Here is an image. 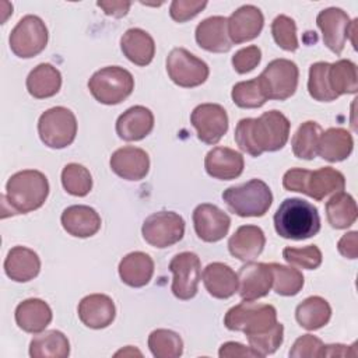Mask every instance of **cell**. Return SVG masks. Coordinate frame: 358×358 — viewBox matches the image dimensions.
<instances>
[{
    "label": "cell",
    "mask_w": 358,
    "mask_h": 358,
    "mask_svg": "<svg viewBox=\"0 0 358 358\" xmlns=\"http://www.w3.org/2000/svg\"><path fill=\"white\" fill-rule=\"evenodd\" d=\"M203 282L208 294L218 299L232 296L239 288L238 274L228 264L220 262L210 263L204 268Z\"/></svg>",
    "instance_id": "obj_27"
},
{
    "label": "cell",
    "mask_w": 358,
    "mask_h": 358,
    "mask_svg": "<svg viewBox=\"0 0 358 358\" xmlns=\"http://www.w3.org/2000/svg\"><path fill=\"white\" fill-rule=\"evenodd\" d=\"M78 317L90 329L108 327L116 315V308L105 294H91L84 296L78 303Z\"/></svg>",
    "instance_id": "obj_21"
},
{
    "label": "cell",
    "mask_w": 358,
    "mask_h": 358,
    "mask_svg": "<svg viewBox=\"0 0 358 358\" xmlns=\"http://www.w3.org/2000/svg\"><path fill=\"white\" fill-rule=\"evenodd\" d=\"M143 238L154 248L164 249L179 242L185 235V221L173 211H158L148 215L141 227Z\"/></svg>",
    "instance_id": "obj_11"
},
{
    "label": "cell",
    "mask_w": 358,
    "mask_h": 358,
    "mask_svg": "<svg viewBox=\"0 0 358 358\" xmlns=\"http://www.w3.org/2000/svg\"><path fill=\"white\" fill-rule=\"evenodd\" d=\"M190 122L199 140L210 145L217 144L228 130L227 110L218 103L197 105L190 115Z\"/></svg>",
    "instance_id": "obj_14"
},
{
    "label": "cell",
    "mask_w": 358,
    "mask_h": 358,
    "mask_svg": "<svg viewBox=\"0 0 358 358\" xmlns=\"http://www.w3.org/2000/svg\"><path fill=\"white\" fill-rule=\"evenodd\" d=\"M316 24L322 31L324 45L336 55H340L344 49L345 41L348 39V29L351 24L348 14L341 8L329 7L317 14Z\"/></svg>",
    "instance_id": "obj_16"
},
{
    "label": "cell",
    "mask_w": 358,
    "mask_h": 358,
    "mask_svg": "<svg viewBox=\"0 0 358 358\" xmlns=\"http://www.w3.org/2000/svg\"><path fill=\"white\" fill-rule=\"evenodd\" d=\"M39 256L25 246H14L4 260V271L7 277L17 282H27L35 278L39 274Z\"/></svg>",
    "instance_id": "obj_26"
},
{
    "label": "cell",
    "mask_w": 358,
    "mask_h": 358,
    "mask_svg": "<svg viewBox=\"0 0 358 358\" xmlns=\"http://www.w3.org/2000/svg\"><path fill=\"white\" fill-rule=\"evenodd\" d=\"M206 6H207V1L173 0L169 7V14L173 21L185 22V21L196 17Z\"/></svg>",
    "instance_id": "obj_48"
},
{
    "label": "cell",
    "mask_w": 358,
    "mask_h": 358,
    "mask_svg": "<svg viewBox=\"0 0 358 358\" xmlns=\"http://www.w3.org/2000/svg\"><path fill=\"white\" fill-rule=\"evenodd\" d=\"M331 308L322 296H309L303 299L295 309V319L301 327L306 330H317L329 323Z\"/></svg>",
    "instance_id": "obj_33"
},
{
    "label": "cell",
    "mask_w": 358,
    "mask_h": 358,
    "mask_svg": "<svg viewBox=\"0 0 358 358\" xmlns=\"http://www.w3.org/2000/svg\"><path fill=\"white\" fill-rule=\"evenodd\" d=\"M154 274V262L144 252H131L119 263V275L124 284L133 288L144 287Z\"/></svg>",
    "instance_id": "obj_31"
},
{
    "label": "cell",
    "mask_w": 358,
    "mask_h": 358,
    "mask_svg": "<svg viewBox=\"0 0 358 358\" xmlns=\"http://www.w3.org/2000/svg\"><path fill=\"white\" fill-rule=\"evenodd\" d=\"M48 36L45 22L38 15L28 14L13 28L8 38L10 49L15 56L29 59L39 55L46 48Z\"/></svg>",
    "instance_id": "obj_9"
},
{
    "label": "cell",
    "mask_w": 358,
    "mask_h": 358,
    "mask_svg": "<svg viewBox=\"0 0 358 358\" xmlns=\"http://www.w3.org/2000/svg\"><path fill=\"white\" fill-rule=\"evenodd\" d=\"M267 99L284 101L294 95L298 87V66L288 59L271 60L257 77Z\"/></svg>",
    "instance_id": "obj_10"
},
{
    "label": "cell",
    "mask_w": 358,
    "mask_h": 358,
    "mask_svg": "<svg viewBox=\"0 0 358 358\" xmlns=\"http://www.w3.org/2000/svg\"><path fill=\"white\" fill-rule=\"evenodd\" d=\"M220 358H234V357H252V358H262V355L253 350L252 347H246L236 341H227L220 347L218 351Z\"/></svg>",
    "instance_id": "obj_49"
},
{
    "label": "cell",
    "mask_w": 358,
    "mask_h": 358,
    "mask_svg": "<svg viewBox=\"0 0 358 358\" xmlns=\"http://www.w3.org/2000/svg\"><path fill=\"white\" fill-rule=\"evenodd\" d=\"M358 215L354 197L345 192H337L326 203V217L329 224L336 229L351 227Z\"/></svg>",
    "instance_id": "obj_35"
},
{
    "label": "cell",
    "mask_w": 358,
    "mask_h": 358,
    "mask_svg": "<svg viewBox=\"0 0 358 358\" xmlns=\"http://www.w3.org/2000/svg\"><path fill=\"white\" fill-rule=\"evenodd\" d=\"M275 232L285 239L302 241L315 236L320 231L317 208L302 199H285L274 214Z\"/></svg>",
    "instance_id": "obj_3"
},
{
    "label": "cell",
    "mask_w": 358,
    "mask_h": 358,
    "mask_svg": "<svg viewBox=\"0 0 358 358\" xmlns=\"http://www.w3.org/2000/svg\"><path fill=\"white\" fill-rule=\"evenodd\" d=\"M354 148V140L348 130L343 127H330L319 137L317 154L329 162H340L350 157Z\"/></svg>",
    "instance_id": "obj_30"
},
{
    "label": "cell",
    "mask_w": 358,
    "mask_h": 358,
    "mask_svg": "<svg viewBox=\"0 0 358 358\" xmlns=\"http://www.w3.org/2000/svg\"><path fill=\"white\" fill-rule=\"evenodd\" d=\"M222 200L239 217H262L273 203V193L266 182L250 179L246 183L225 189Z\"/></svg>",
    "instance_id": "obj_5"
},
{
    "label": "cell",
    "mask_w": 358,
    "mask_h": 358,
    "mask_svg": "<svg viewBox=\"0 0 358 358\" xmlns=\"http://www.w3.org/2000/svg\"><path fill=\"white\" fill-rule=\"evenodd\" d=\"M70 354V343L59 330H48L35 336L29 343L32 358H66Z\"/></svg>",
    "instance_id": "obj_34"
},
{
    "label": "cell",
    "mask_w": 358,
    "mask_h": 358,
    "mask_svg": "<svg viewBox=\"0 0 358 358\" xmlns=\"http://www.w3.org/2000/svg\"><path fill=\"white\" fill-rule=\"evenodd\" d=\"M262 60V50L255 46H246L239 49L234 56H232V66L234 70L239 74H245L252 71Z\"/></svg>",
    "instance_id": "obj_46"
},
{
    "label": "cell",
    "mask_w": 358,
    "mask_h": 358,
    "mask_svg": "<svg viewBox=\"0 0 358 358\" xmlns=\"http://www.w3.org/2000/svg\"><path fill=\"white\" fill-rule=\"evenodd\" d=\"M323 341L312 334H303L295 340L292 348L289 350L291 358H315L320 357V350Z\"/></svg>",
    "instance_id": "obj_47"
},
{
    "label": "cell",
    "mask_w": 358,
    "mask_h": 358,
    "mask_svg": "<svg viewBox=\"0 0 358 358\" xmlns=\"http://www.w3.org/2000/svg\"><path fill=\"white\" fill-rule=\"evenodd\" d=\"M282 338H284V326L278 322L264 333L248 336V341L250 347L256 350L262 357L275 352L277 348L281 345Z\"/></svg>",
    "instance_id": "obj_45"
},
{
    "label": "cell",
    "mask_w": 358,
    "mask_h": 358,
    "mask_svg": "<svg viewBox=\"0 0 358 358\" xmlns=\"http://www.w3.org/2000/svg\"><path fill=\"white\" fill-rule=\"evenodd\" d=\"M357 351L354 345L344 344H327L320 350V357H355Z\"/></svg>",
    "instance_id": "obj_52"
},
{
    "label": "cell",
    "mask_w": 358,
    "mask_h": 358,
    "mask_svg": "<svg viewBox=\"0 0 358 358\" xmlns=\"http://www.w3.org/2000/svg\"><path fill=\"white\" fill-rule=\"evenodd\" d=\"M239 295L243 301H256L268 294L273 285V271L267 263L249 262L238 271Z\"/></svg>",
    "instance_id": "obj_17"
},
{
    "label": "cell",
    "mask_w": 358,
    "mask_h": 358,
    "mask_svg": "<svg viewBox=\"0 0 358 358\" xmlns=\"http://www.w3.org/2000/svg\"><path fill=\"white\" fill-rule=\"evenodd\" d=\"M62 87V74L60 71L49 64L41 63L27 77V90L28 92L38 99L50 98L59 92Z\"/></svg>",
    "instance_id": "obj_32"
},
{
    "label": "cell",
    "mask_w": 358,
    "mask_h": 358,
    "mask_svg": "<svg viewBox=\"0 0 358 358\" xmlns=\"http://www.w3.org/2000/svg\"><path fill=\"white\" fill-rule=\"evenodd\" d=\"M275 323V308L268 303H255L253 301H243L232 306L224 317V324L228 330L243 331L246 337L264 333Z\"/></svg>",
    "instance_id": "obj_6"
},
{
    "label": "cell",
    "mask_w": 358,
    "mask_h": 358,
    "mask_svg": "<svg viewBox=\"0 0 358 358\" xmlns=\"http://www.w3.org/2000/svg\"><path fill=\"white\" fill-rule=\"evenodd\" d=\"M148 348L155 358H178L183 352V341L172 330L157 329L148 336Z\"/></svg>",
    "instance_id": "obj_38"
},
{
    "label": "cell",
    "mask_w": 358,
    "mask_h": 358,
    "mask_svg": "<svg viewBox=\"0 0 358 358\" xmlns=\"http://www.w3.org/2000/svg\"><path fill=\"white\" fill-rule=\"evenodd\" d=\"M154 127L152 112L141 105L124 110L116 120V133L124 141H138L147 137Z\"/></svg>",
    "instance_id": "obj_22"
},
{
    "label": "cell",
    "mask_w": 358,
    "mask_h": 358,
    "mask_svg": "<svg viewBox=\"0 0 358 358\" xmlns=\"http://www.w3.org/2000/svg\"><path fill=\"white\" fill-rule=\"evenodd\" d=\"M337 249L340 255L347 259H357L358 257V232L351 231L343 235L337 243Z\"/></svg>",
    "instance_id": "obj_50"
},
{
    "label": "cell",
    "mask_w": 358,
    "mask_h": 358,
    "mask_svg": "<svg viewBox=\"0 0 358 358\" xmlns=\"http://www.w3.org/2000/svg\"><path fill=\"white\" fill-rule=\"evenodd\" d=\"M271 34L275 43L288 52H294L298 49V38H296V25L295 21L288 15H277L271 22Z\"/></svg>",
    "instance_id": "obj_43"
},
{
    "label": "cell",
    "mask_w": 358,
    "mask_h": 358,
    "mask_svg": "<svg viewBox=\"0 0 358 358\" xmlns=\"http://www.w3.org/2000/svg\"><path fill=\"white\" fill-rule=\"evenodd\" d=\"M88 88L98 102L103 105H117L133 92L134 78L131 73L123 67L108 66L91 76Z\"/></svg>",
    "instance_id": "obj_7"
},
{
    "label": "cell",
    "mask_w": 358,
    "mask_h": 358,
    "mask_svg": "<svg viewBox=\"0 0 358 358\" xmlns=\"http://www.w3.org/2000/svg\"><path fill=\"white\" fill-rule=\"evenodd\" d=\"M166 71L169 78L183 88L201 85L210 73L207 63L185 48H175L169 52L166 57Z\"/></svg>",
    "instance_id": "obj_12"
},
{
    "label": "cell",
    "mask_w": 358,
    "mask_h": 358,
    "mask_svg": "<svg viewBox=\"0 0 358 358\" xmlns=\"http://www.w3.org/2000/svg\"><path fill=\"white\" fill-rule=\"evenodd\" d=\"M263 24L264 17L256 6H242L228 18V36L232 43L252 41L262 32Z\"/></svg>",
    "instance_id": "obj_18"
},
{
    "label": "cell",
    "mask_w": 358,
    "mask_h": 358,
    "mask_svg": "<svg viewBox=\"0 0 358 358\" xmlns=\"http://www.w3.org/2000/svg\"><path fill=\"white\" fill-rule=\"evenodd\" d=\"M245 161L241 152L228 147H215L204 158V168L211 178L232 180L243 172Z\"/></svg>",
    "instance_id": "obj_20"
},
{
    "label": "cell",
    "mask_w": 358,
    "mask_h": 358,
    "mask_svg": "<svg viewBox=\"0 0 358 358\" xmlns=\"http://www.w3.org/2000/svg\"><path fill=\"white\" fill-rule=\"evenodd\" d=\"M169 270L173 274L172 292L178 299L187 301L197 294L201 275V263L196 253L182 252L172 257Z\"/></svg>",
    "instance_id": "obj_13"
},
{
    "label": "cell",
    "mask_w": 358,
    "mask_h": 358,
    "mask_svg": "<svg viewBox=\"0 0 358 358\" xmlns=\"http://www.w3.org/2000/svg\"><path fill=\"white\" fill-rule=\"evenodd\" d=\"M320 134L322 127L319 123L313 120L302 123L291 140L294 155L301 159H313L317 155V144Z\"/></svg>",
    "instance_id": "obj_37"
},
{
    "label": "cell",
    "mask_w": 358,
    "mask_h": 358,
    "mask_svg": "<svg viewBox=\"0 0 358 358\" xmlns=\"http://www.w3.org/2000/svg\"><path fill=\"white\" fill-rule=\"evenodd\" d=\"M96 6L103 10L106 15H112L115 18L124 17L131 6L130 1H120V0H106V1H96Z\"/></svg>",
    "instance_id": "obj_51"
},
{
    "label": "cell",
    "mask_w": 358,
    "mask_h": 358,
    "mask_svg": "<svg viewBox=\"0 0 358 358\" xmlns=\"http://www.w3.org/2000/svg\"><path fill=\"white\" fill-rule=\"evenodd\" d=\"M60 220L64 231L77 238L92 236L101 228V217L90 206H70L62 213Z\"/></svg>",
    "instance_id": "obj_25"
},
{
    "label": "cell",
    "mask_w": 358,
    "mask_h": 358,
    "mask_svg": "<svg viewBox=\"0 0 358 358\" xmlns=\"http://www.w3.org/2000/svg\"><path fill=\"white\" fill-rule=\"evenodd\" d=\"M282 257L289 264L308 270H315L322 264V252L316 245H309L305 248H284Z\"/></svg>",
    "instance_id": "obj_44"
},
{
    "label": "cell",
    "mask_w": 358,
    "mask_h": 358,
    "mask_svg": "<svg viewBox=\"0 0 358 358\" xmlns=\"http://www.w3.org/2000/svg\"><path fill=\"white\" fill-rule=\"evenodd\" d=\"M38 133L45 145L50 148H64L76 138V116L64 106L50 108L41 115L38 120Z\"/></svg>",
    "instance_id": "obj_8"
},
{
    "label": "cell",
    "mask_w": 358,
    "mask_h": 358,
    "mask_svg": "<svg viewBox=\"0 0 358 358\" xmlns=\"http://www.w3.org/2000/svg\"><path fill=\"white\" fill-rule=\"evenodd\" d=\"M120 49L123 55L137 66H147L155 55V43L152 36L141 28H130L120 38Z\"/></svg>",
    "instance_id": "obj_28"
},
{
    "label": "cell",
    "mask_w": 358,
    "mask_h": 358,
    "mask_svg": "<svg viewBox=\"0 0 358 358\" xmlns=\"http://www.w3.org/2000/svg\"><path fill=\"white\" fill-rule=\"evenodd\" d=\"M110 169L126 180H141L150 169L148 154L138 147H122L110 157Z\"/></svg>",
    "instance_id": "obj_19"
},
{
    "label": "cell",
    "mask_w": 358,
    "mask_h": 358,
    "mask_svg": "<svg viewBox=\"0 0 358 358\" xmlns=\"http://www.w3.org/2000/svg\"><path fill=\"white\" fill-rule=\"evenodd\" d=\"M15 322L27 333L43 331L52 322V309L39 298L25 299L15 308Z\"/></svg>",
    "instance_id": "obj_29"
},
{
    "label": "cell",
    "mask_w": 358,
    "mask_h": 358,
    "mask_svg": "<svg viewBox=\"0 0 358 358\" xmlns=\"http://www.w3.org/2000/svg\"><path fill=\"white\" fill-rule=\"evenodd\" d=\"M329 83L337 96L343 94H355L358 91L357 64L348 59H340L330 64Z\"/></svg>",
    "instance_id": "obj_36"
},
{
    "label": "cell",
    "mask_w": 358,
    "mask_h": 358,
    "mask_svg": "<svg viewBox=\"0 0 358 358\" xmlns=\"http://www.w3.org/2000/svg\"><path fill=\"white\" fill-rule=\"evenodd\" d=\"M62 185L69 194L84 197L92 187V178L85 166L71 162L62 171Z\"/></svg>",
    "instance_id": "obj_42"
},
{
    "label": "cell",
    "mask_w": 358,
    "mask_h": 358,
    "mask_svg": "<svg viewBox=\"0 0 358 358\" xmlns=\"http://www.w3.org/2000/svg\"><path fill=\"white\" fill-rule=\"evenodd\" d=\"M196 42L200 48L214 53H224L232 48L228 36V18L214 15L203 20L196 27Z\"/></svg>",
    "instance_id": "obj_23"
},
{
    "label": "cell",
    "mask_w": 358,
    "mask_h": 358,
    "mask_svg": "<svg viewBox=\"0 0 358 358\" xmlns=\"http://www.w3.org/2000/svg\"><path fill=\"white\" fill-rule=\"evenodd\" d=\"M193 225L197 236L204 242L221 241L229 231L231 218L214 204H199L193 211Z\"/></svg>",
    "instance_id": "obj_15"
},
{
    "label": "cell",
    "mask_w": 358,
    "mask_h": 358,
    "mask_svg": "<svg viewBox=\"0 0 358 358\" xmlns=\"http://www.w3.org/2000/svg\"><path fill=\"white\" fill-rule=\"evenodd\" d=\"M282 186L289 192H299L320 201L331 193L341 192L345 186V178L331 166L316 171L292 168L284 173Z\"/></svg>",
    "instance_id": "obj_4"
},
{
    "label": "cell",
    "mask_w": 358,
    "mask_h": 358,
    "mask_svg": "<svg viewBox=\"0 0 358 358\" xmlns=\"http://www.w3.org/2000/svg\"><path fill=\"white\" fill-rule=\"evenodd\" d=\"M273 271V287L278 295L294 296L303 287V275L298 268L270 263Z\"/></svg>",
    "instance_id": "obj_40"
},
{
    "label": "cell",
    "mask_w": 358,
    "mask_h": 358,
    "mask_svg": "<svg viewBox=\"0 0 358 358\" xmlns=\"http://www.w3.org/2000/svg\"><path fill=\"white\" fill-rule=\"evenodd\" d=\"M289 127L287 116L273 109L259 117L241 119L235 129V141L242 151L259 157L266 151L281 150L288 141Z\"/></svg>",
    "instance_id": "obj_1"
},
{
    "label": "cell",
    "mask_w": 358,
    "mask_h": 358,
    "mask_svg": "<svg viewBox=\"0 0 358 358\" xmlns=\"http://www.w3.org/2000/svg\"><path fill=\"white\" fill-rule=\"evenodd\" d=\"M266 236L257 225H242L228 241L229 253L243 262L255 260L264 249Z\"/></svg>",
    "instance_id": "obj_24"
},
{
    "label": "cell",
    "mask_w": 358,
    "mask_h": 358,
    "mask_svg": "<svg viewBox=\"0 0 358 358\" xmlns=\"http://www.w3.org/2000/svg\"><path fill=\"white\" fill-rule=\"evenodd\" d=\"M231 96L236 106L245 109L260 108L266 103V101H268L259 78L236 83L232 87Z\"/></svg>",
    "instance_id": "obj_41"
},
{
    "label": "cell",
    "mask_w": 358,
    "mask_h": 358,
    "mask_svg": "<svg viewBox=\"0 0 358 358\" xmlns=\"http://www.w3.org/2000/svg\"><path fill=\"white\" fill-rule=\"evenodd\" d=\"M329 69L330 63L327 62H316L309 67L308 91L309 95L319 102H330L338 98L330 87Z\"/></svg>",
    "instance_id": "obj_39"
},
{
    "label": "cell",
    "mask_w": 358,
    "mask_h": 358,
    "mask_svg": "<svg viewBox=\"0 0 358 358\" xmlns=\"http://www.w3.org/2000/svg\"><path fill=\"white\" fill-rule=\"evenodd\" d=\"M49 194L48 178L35 169L20 171L7 180L3 206L10 207L8 215L27 214L43 206Z\"/></svg>",
    "instance_id": "obj_2"
}]
</instances>
